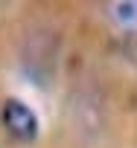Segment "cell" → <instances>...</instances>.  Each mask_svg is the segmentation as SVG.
Segmentation results:
<instances>
[{
    "label": "cell",
    "instance_id": "7a4b0ae2",
    "mask_svg": "<svg viewBox=\"0 0 137 148\" xmlns=\"http://www.w3.org/2000/svg\"><path fill=\"white\" fill-rule=\"evenodd\" d=\"M105 15L114 29L125 35H137V0H120V3H108Z\"/></svg>",
    "mask_w": 137,
    "mask_h": 148
},
{
    "label": "cell",
    "instance_id": "6da1fadb",
    "mask_svg": "<svg viewBox=\"0 0 137 148\" xmlns=\"http://www.w3.org/2000/svg\"><path fill=\"white\" fill-rule=\"evenodd\" d=\"M0 122H3V131L15 142H35L38 139V116L21 99H6L3 102V108H0Z\"/></svg>",
    "mask_w": 137,
    "mask_h": 148
}]
</instances>
